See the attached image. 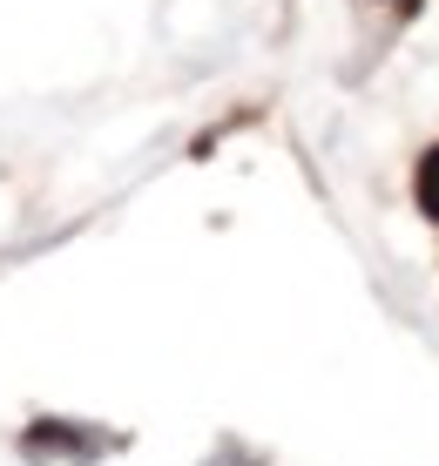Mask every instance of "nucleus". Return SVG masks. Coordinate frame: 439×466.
<instances>
[{"instance_id": "nucleus-1", "label": "nucleus", "mask_w": 439, "mask_h": 466, "mask_svg": "<svg viewBox=\"0 0 439 466\" xmlns=\"http://www.w3.org/2000/svg\"><path fill=\"white\" fill-rule=\"evenodd\" d=\"M419 210L439 223V149H426V163H419Z\"/></svg>"}]
</instances>
